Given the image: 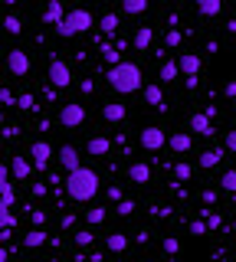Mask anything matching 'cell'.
Masks as SVG:
<instances>
[{
    "label": "cell",
    "mask_w": 236,
    "mask_h": 262,
    "mask_svg": "<svg viewBox=\"0 0 236 262\" xmlns=\"http://www.w3.org/2000/svg\"><path fill=\"white\" fill-rule=\"evenodd\" d=\"M174 177H177V180H190V177H194V167H190V164H187V161L174 164Z\"/></svg>",
    "instance_id": "cell-27"
},
{
    "label": "cell",
    "mask_w": 236,
    "mask_h": 262,
    "mask_svg": "<svg viewBox=\"0 0 236 262\" xmlns=\"http://www.w3.org/2000/svg\"><path fill=\"white\" fill-rule=\"evenodd\" d=\"M0 4H7V7H13V4H17V0H0Z\"/></svg>",
    "instance_id": "cell-51"
},
{
    "label": "cell",
    "mask_w": 236,
    "mask_h": 262,
    "mask_svg": "<svg viewBox=\"0 0 236 262\" xmlns=\"http://www.w3.org/2000/svg\"><path fill=\"white\" fill-rule=\"evenodd\" d=\"M76 243L79 246H92V229H79V233H76Z\"/></svg>",
    "instance_id": "cell-35"
},
{
    "label": "cell",
    "mask_w": 236,
    "mask_h": 262,
    "mask_svg": "<svg viewBox=\"0 0 236 262\" xmlns=\"http://www.w3.org/2000/svg\"><path fill=\"white\" fill-rule=\"evenodd\" d=\"M177 43H181V33H177V30H167V46H177Z\"/></svg>",
    "instance_id": "cell-44"
},
{
    "label": "cell",
    "mask_w": 236,
    "mask_h": 262,
    "mask_svg": "<svg viewBox=\"0 0 236 262\" xmlns=\"http://www.w3.org/2000/svg\"><path fill=\"white\" fill-rule=\"evenodd\" d=\"M190 233L194 236H203V233H207V220H194V223H190Z\"/></svg>",
    "instance_id": "cell-36"
},
{
    "label": "cell",
    "mask_w": 236,
    "mask_h": 262,
    "mask_svg": "<svg viewBox=\"0 0 236 262\" xmlns=\"http://www.w3.org/2000/svg\"><path fill=\"white\" fill-rule=\"evenodd\" d=\"M128 177H132L135 184H148V180H151V167L144 161H135L132 167H128Z\"/></svg>",
    "instance_id": "cell-11"
},
{
    "label": "cell",
    "mask_w": 236,
    "mask_h": 262,
    "mask_svg": "<svg viewBox=\"0 0 236 262\" xmlns=\"http://www.w3.org/2000/svg\"><path fill=\"white\" fill-rule=\"evenodd\" d=\"M4 187H10V167L0 164V190H4Z\"/></svg>",
    "instance_id": "cell-37"
},
{
    "label": "cell",
    "mask_w": 236,
    "mask_h": 262,
    "mask_svg": "<svg viewBox=\"0 0 236 262\" xmlns=\"http://www.w3.org/2000/svg\"><path fill=\"white\" fill-rule=\"evenodd\" d=\"M109 85L115 89L118 95H132V92H138V89L144 85V76H141V69H138L135 62H118V66L109 69Z\"/></svg>",
    "instance_id": "cell-2"
},
{
    "label": "cell",
    "mask_w": 236,
    "mask_h": 262,
    "mask_svg": "<svg viewBox=\"0 0 236 262\" xmlns=\"http://www.w3.org/2000/svg\"><path fill=\"white\" fill-rule=\"evenodd\" d=\"M0 262H10V256H7V249L0 246Z\"/></svg>",
    "instance_id": "cell-49"
},
{
    "label": "cell",
    "mask_w": 236,
    "mask_h": 262,
    "mask_svg": "<svg viewBox=\"0 0 236 262\" xmlns=\"http://www.w3.org/2000/svg\"><path fill=\"white\" fill-rule=\"evenodd\" d=\"M0 105H17V98H13L10 89H0Z\"/></svg>",
    "instance_id": "cell-39"
},
{
    "label": "cell",
    "mask_w": 236,
    "mask_h": 262,
    "mask_svg": "<svg viewBox=\"0 0 236 262\" xmlns=\"http://www.w3.org/2000/svg\"><path fill=\"white\" fill-rule=\"evenodd\" d=\"M102 56H105V62H109V66H118L121 62V53H118L115 46H109V43H102Z\"/></svg>",
    "instance_id": "cell-26"
},
{
    "label": "cell",
    "mask_w": 236,
    "mask_h": 262,
    "mask_svg": "<svg viewBox=\"0 0 236 262\" xmlns=\"http://www.w3.org/2000/svg\"><path fill=\"white\" fill-rule=\"evenodd\" d=\"M102 115H105V121H125L128 108H125V105H118V102H109V105L102 108Z\"/></svg>",
    "instance_id": "cell-17"
},
{
    "label": "cell",
    "mask_w": 236,
    "mask_h": 262,
    "mask_svg": "<svg viewBox=\"0 0 236 262\" xmlns=\"http://www.w3.org/2000/svg\"><path fill=\"white\" fill-rule=\"evenodd\" d=\"M46 76H50V82H53V89H69L72 85V69L62 59H53L50 62V72H46Z\"/></svg>",
    "instance_id": "cell-4"
},
{
    "label": "cell",
    "mask_w": 236,
    "mask_h": 262,
    "mask_svg": "<svg viewBox=\"0 0 236 262\" xmlns=\"http://www.w3.org/2000/svg\"><path fill=\"white\" fill-rule=\"evenodd\" d=\"M17 108H23V112H33L36 105H33V95H20L17 98Z\"/></svg>",
    "instance_id": "cell-34"
},
{
    "label": "cell",
    "mask_w": 236,
    "mask_h": 262,
    "mask_svg": "<svg viewBox=\"0 0 236 262\" xmlns=\"http://www.w3.org/2000/svg\"><path fill=\"white\" fill-rule=\"evenodd\" d=\"M233 105H236V95H233Z\"/></svg>",
    "instance_id": "cell-53"
},
{
    "label": "cell",
    "mask_w": 236,
    "mask_h": 262,
    "mask_svg": "<svg viewBox=\"0 0 236 262\" xmlns=\"http://www.w3.org/2000/svg\"><path fill=\"white\" fill-rule=\"evenodd\" d=\"M118 213H121V216H132V213H135V203L132 200H121L118 203Z\"/></svg>",
    "instance_id": "cell-40"
},
{
    "label": "cell",
    "mask_w": 236,
    "mask_h": 262,
    "mask_svg": "<svg viewBox=\"0 0 236 262\" xmlns=\"http://www.w3.org/2000/svg\"><path fill=\"white\" fill-rule=\"evenodd\" d=\"M105 246H109L112 252H125L128 249V236L125 233H109L105 236Z\"/></svg>",
    "instance_id": "cell-21"
},
{
    "label": "cell",
    "mask_w": 236,
    "mask_h": 262,
    "mask_svg": "<svg viewBox=\"0 0 236 262\" xmlns=\"http://www.w3.org/2000/svg\"><path fill=\"white\" fill-rule=\"evenodd\" d=\"M177 249H181V243H177L174 236H167V239H164V252H167V256H174Z\"/></svg>",
    "instance_id": "cell-38"
},
{
    "label": "cell",
    "mask_w": 236,
    "mask_h": 262,
    "mask_svg": "<svg viewBox=\"0 0 236 262\" xmlns=\"http://www.w3.org/2000/svg\"><path fill=\"white\" fill-rule=\"evenodd\" d=\"M190 135H170V151H190Z\"/></svg>",
    "instance_id": "cell-24"
},
{
    "label": "cell",
    "mask_w": 236,
    "mask_h": 262,
    "mask_svg": "<svg viewBox=\"0 0 236 262\" xmlns=\"http://www.w3.org/2000/svg\"><path fill=\"white\" fill-rule=\"evenodd\" d=\"M190 128L197 131V135H213V125H210V118L203 112H194V118H190Z\"/></svg>",
    "instance_id": "cell-16"
},
{
    "label": "cell",
    "mask_w": 236,
    "mask_h": 262,
    "mask_svg": "<svg viewBox=\"0 0 236 262\" xmlns=\"http://www.w3.org/2000/svg\"><path fill=\"white\" fill-rule=\"evenodd\" d=\"M13 200H17V193H13V184H10V187H4V190H0V207L10 210V207H13Z\"/></svg>",
    "instance_id": "cell-29"
},
{
    "label": "cell",
    "mask_w": 236,
    "mask_h": 262,
    "mask_svg": "<svg viewBox=\"0 0 236 262\" xmlns=\"http://www.w3.org/2000/svg\"><path fill=\"white\" fill-rule=\"evenodd\" d=\"M197 10L203 16H220L223 13V0H197Z\"/></svg>",
    "instance_id": "cell-20"
},
{
    "label": "cell",
    "mask_w": 236,
    "mask_h": 262,
    "mask_svg": "<svg viewBox=\"0 0 236 262\" xmlns=\"http://www.w3.org/2000/svg\"><path fill=\"white\" fill-rule=\"evenodd\" d=\"M223 95H226V98H233V95H236V79H233V82H226V85H223Z\"/></svg>",
    "instance_id": "cell-45"
},
{
    "label": "cell",
    "mask_w": 236,
    "mask_h": 262,
    "mask_svg": "<svg viewBox=\"0 0 236 262\" xmlns=\"http://www.w3.org/2000/svg\"><path fill=\"white\" fill-rule=\"evenodd\" d=\"M85 30H92V13L89 10H72L56 23V33H59L62 39H72V36H79V33H85Z\"/></svg>",
    "instance_id": "cell-3"
},
{
    "label": "cell",
    "mask_w": 236,
    "mask_h": 262,
    "mask_svg": "<svg viewBox=\"0 0 236 262\" xmlns=\"http://www.w3.org/2000/svg\"><path fill=\"white\" fill-rule=\"evenodd\" d=\"M177 69H181L184 76H197V72H200V56H197V53H181Z\"/></svg>",
    "instance_id": "cell-9"
},
{
    "label": "cell",
    "mask_w": 236,
    "mask_h": 262,
    "mask_svg": "<svg viewBox=\"0 0 236 262\" xmlns=\"http://www.w3.org/2000/svg\"><path fill=\"white\" fill-rule=\"evenodd\" d=\"M85 220H89V226H99V223H105V210H102V207L89 210V213H85Z\"/></svg>",
    "instance_id": "cell-30"
},
{
    "label": "cell",
    "mask_w": 236,
    "mask_h": 262,
    "mask_svg": "<svg viewBox=\"0 0 236 262\" xmlns=\"http://www.w3.org/2000/svg\"><path fill=\"white\" fill-rule=\"evenodd\" d=\"M109 151H112L109 138H89V154H92V158H105Z\"/></svg>",
    "instance_id": "cell-15"
},
{
    "label": "cell",
    "mask_w": 236,
    "mask_h": 262,
    "mask_svg": "<svg viewBox=\"0 0 236 262\" xmlns=\"http://www.w3.org/2000/svg\"><path fill=\"white\" fill-rule=\"evenodd\" d=\"M220 158H223V147H210V151H203V154H200V167H203V170L217 167Z\"/></svg>",
    "instance_id": "cell-19"
},
{
    "label": "cell",
    "mask_w": 236,
    "mask_h": 262,
    "mask_svg": "<svg viewBox=\"0 0 236 262\" xmlns=\"http://www.w3.org/2000/svg\"><path fill=\"white\" fill-rule=\"evenodd\" d=\"M66 193L72 200H79V203L92 200V196L99 193V174H95L92 167H82V164H79V167L69 170V177H66Z\"/></svg>",
    "instance_id": "cell-1"
},
{
    "label": "cell",
    "mask_w": 236,
    "mask_h": 262,
    "mask_svg": "<svg viewBox=\"0 0 236 262\" xmlns=\"http://www.w3.org/2000/svg\"><path fill=\"white\" fill-rule=\"evenodd\" d=\"M167 262H177V259H174V256H170V259H167Z\"/></svg>",
    "instance_id": "cell-52"
},
{
    "label": "cell",
    "mask_w": 236,
    "mask_h": 262,
    "mask_svg": "<svg viewBox=\"0 0 236 262\" xmlns=\"http://www.w3.org/2000/svg\"><path fill=\"white\" fill-rule=\"evenodd\" d=\"M109 196L112 200H121V187H109Z\"/></svg>",
    "instance_id": "cell-48"
},
{
    "label": "cell",
    "mask_w": 236,
    "mask_h": 262,
    "mask_svg": "<svg viewBox=\"0 0 236 262\" xmlns=\"http://www.w3.org/2000/svg\"><path fill=\"white\" fill-rule=\"evenodd\" d=\"M226 30H230V33H236V20H230V23H226Z\"/></svg>",
    "instance_id": "cell-50"
},
{
    "label": "cell",
    "mask_w": 236,
    "mask_h": 262,
    "mask_svg": "<svg viewBox=\"0 0 236 262\" xmlns=\"http://www.w3.org/2000/svg\"><path fill=\"white\" fill-rule=\"evenodd\" d=\"M144 102L154 105V108H164V92H161V85H144Z\"/></svg>",
    "instance_id": "cell-18"
},
{
    "label": "cell",
    "mask_w": 236,
    "mask_h": 262,
    "mask_svg": "<svg viewBox=\"0 0 236 262\" xmlns=\"http://www.w3.org/2000/svg\"><path fill=\"white\" fill-rule=\"evenodd\" d=\"M0 144H4V138H0Z\"/></svg>",
    "instance_id": "cell-55"
},
{
    "label": "cell",
    "mask_w": 236,
    "mask_h": 262,
    "mask_svg": "<svg viewBox=\"0 0 236 262\" xmlns=\"http://www.w3.org/2000/svg\"><path fill=\"white\" fill-rule=\"evenodd\" d=\"M4 30H7V33H13V36H17V33L23 30V23L17 20V16H7V20H4Z\"/></svg>",
    "instance_id": "cell-33"
},
{
    "label": "cell",
    "mask_w": 236,
    "mask_h": 262,
    "mask_svg": "<svg viewBox=\"0 0 236 262\" xmlns=\"http://www.w3.org/2000/svg\"><path fill=\"white\" fill-rule=\"evenodd\" d=\"M177 76H181L177 62H161V82H174Z\"/></svg>",
    "instance_id": "cell-25"
},
{
    "label": "cell",
    "mask_w": 236,
    "mask_h": 262,
    "mask_svg": "<svg viewBox=\"0 0 236 262\" xmlns=\"http://www.w3.org/2000/svg\"><path fill=\"white\" fill-rule=\"evenodd\" d=\"M220 223H223V220H220L217 213H210V216H207V229H220Z\"/></svg>",
    "instance_id": "cell-43"
},
{
    "label": "cell",
    "mask_w": 236,
    "mask_h": 262,
    "mask_svg": "<svg viewBox=\"0 0 236 262\" xmlns=\"http://www.w3.org/2000/svg\"><path fill=\"white\" fill-rule=\"evenodd\" d=\"M62 16H66V13H62V4H59V0H50V7L43 10V23H46V27H56Z\"/></svg>",
    "instance_id": "cell-12"
},
{
    "label": "cell",
    "mask_w": 236,
    "mask_h": 262,
    "mask_svg": "<svg viewBox=\"0 0 236 262\" xmlns=\"http://www.w3.org/2000/svg\"><path fill=\"white\" fill-rule=\"evenodd\" d=\"M10 170H13V177H17V180H27V177H30V170H33V164H30L27 158H17V154H13Z\"/></svg>",
    "instance_id": "cell-14"
},
{
    "label": "cell",
    "mask_w": 236,
    "mask_h": 262,
    "mask_svg": "<svg viewBox=\"0 0 236 262\" xmlns=\"http://www.w3.org/2000/svg\"><path fill=\"white\" fill-rule=\"evenodd\" d=\"M43 243H46L43 226H39V229H30V233L23 236V246H30V249H36V246H43Z\"/></svg>",
    "instance_id": "cell-23"
},
{
    "label": "cell",
    "mask_w": 236,
    "mask_h": 262,
    "mask_svg": "<svg viewBox=\"0 0 236 262\" xmlns=\"http://www.w3.org/2000/svg\"><path fill=\"white\" fill-rule=\"evenodd\" d=\"M99 27H102V33H105V36H118V16H115V13H105Z\"/></svg>",
    "instance_id": "cell-22"
},
{
    "label": "cell",
    "mask_w": 236,
    "mask_h": 262,
    "mask_svg": "<svg viewBox=\"0 0 236 262\" xmlns=\"http://www.w3.org/2000/svg\"><path fill=\"white\" fill-rule=\"evenodd\" d=\"M223 144H226V151H233V154H236V128H233V131H226V141H223Z\"/></svg>",
    "instance_id": "cell-41"
},
{
    "label": "cell",
    "mask_w": 236,
    "mask_h": 262,
    "mask_svg": "<svg viewBox=\"0 0 236 262\" xmlns=\"http://www.w3.org/2000/svg\"><path fill=\"white\" fill-rule=\"evenodd\" d=\"M30 220H33L36 226H43V223H46V213H43V210H33V213H30Z\"/></svg>",
    "instance_id": "cell-42"
},
{
    "label": "cell",
    "mask_w": 236,
    "mask_h": 262,
    "mask_svg": "<svg viewBox=\"0 0 236 262\" xmlns=\"http://www.w3.org/2000/svg\"><path fill=\"white\" fill-rule=\"evenodd\" d=\"M59 121H62V128H79L85 121V108H82V105H76V102L62 105V108H59Z\"/></svg>",
    "instance_id": "cell-7"
},
{
    "label": "cell",
    "mask_w": 236,
    "mask_h": 262,
    "mask_svg": "<svg viewBox=\"0 0 236 262\" xmlns=\"http://www.w3.org/2000/svg\"><path fill=\"white\" fill-rule=\"evenodd\" d=\"M167 144V135H164V128H158V125H148L141 131V147L144 151H161V147Z\"/></svg>",
    "instance_id": "cell-6"
},
{
    "label": "cell",
    "mask_w": 236,
    "mask_h": 262,
    "mask_svg": "<svg viewBox=\"0 0 236 262\" xmlns=\"http://www.w3.org/2000/svg\"><path fill=\"white\" fill-rule=\"evenodd\" d=\"M220 184H223V190L236 193V170H226V174H223V180H220Z\"/></svg>",
    "instance_id": "cell-32"
},
{
    "label": "cell",
    "mask_w": 236,
    "mask_h": 262,
    "mask_svg": "<svg viewBox=\"0 0 236 262\" xmlns=\"http://www.w3.org/2000/svg\"><path fill=\"white\" fill-rule=\"evenodd\" d=\"M59 161H62V167H66V170H76L79 167V151L72 144H62L59 147Z\"/></svg>",
    "instance_id": "cell-13"
},
{
    "label": "cell",
    "mask_w": 236,
    "mask_h": 262,
    "mask_svg": "<svg viewBox=\"0 0 236 262\" xmlns=\"http://www.w3.org/2000/svg\"><path fill=\"white\" fill-rule=\"evenodd\" d=\"M13 223H17V216H13L7 207H0V229H10Z\"/></svg>",
    "instance_id": "cell-31"
},
{
    "label": "cell",
    "mask_w": 236,
    "mask_h": 262,
    "mask_svg": "<svg viewBox=\"0 0 236 262\" xmlns=\"http://www.w3.org/2000/svg\"><path fill=\"white\" fill-rule=\"evenodd\" d=\"M62 226H66V229L76 226V216H72V213H66V216H62Z\"/></svg>",
    "instance_id": "cell-47"
},
{
    "label": "cell",
    "mask_w": 236,
    "mask_h": 262,
    "mask_svg": "<svg viewBox=\"0 0 236 262\" xmlns=\"http://www.w3.org/2000/svg\"><path fill=\"white\" fill-rule=\"evenodd\" d=\"M50 154H53V147H50V144H46V141H36L33 147H30V158H33V167L46 170V164H50Z\"/></svg>",
    "instance_id": "cell-8"
},
{
    "label": "cell",
    "mask_w": 236,
    "mask_h": 262,
    "mask_svg": "<svg viewBox=\"0 0 236 262\" xmlns=\"http://www.w3.org/2000/svg\"><path fill=\"white\" fill-rule=\"evenodd\" d=\"M115 49H118V53H125V49H128V39H121V36H115Z\"/></svg>",
    "instance_id": "cell-46"
},
{
    "label": "cell",
    "mask_w": 236,
    "mask_h": 262,
    "mask_svg": "<svg viewBox=\"0 0 236 262\" xmlns=\"http://www.w3.org/2000/svg\"><path fill=\"white\" fill-rule=\"evenodd\" d=\"M0 121H4V115H0Z\"/></svg>",
    "instance_id": "cell-54"
},
{
    "label": "cell",
    "mask_w": 236,
    "mask_h": 262,
    "mask_svg": "<svg viewBox=\"0 0 236 262\" xmlns=\"http://www.w3.org/2000/svg\"><path fill=\"white\" fill-rule=\"evenodd\" d=\"M7 69H10L13 79H23L30 72V56L23 53V49H10V53H7Z\"/></svg>",
    "instance_id": "cell-5"
},
{
    "label": "cell",
    "mask_w": 236,
    "mask_h": 262,
    "mask_svg": "<svg viewBox=\"0 0 236 262\" xmlns=\"http://www.w3.org/2000/svg\"><path fill=\"white\" fill-rule=\"evenodd\" d=\"M170 4H174V0H170Z\"/></svg>",
    "instance_id": "cell-56"
},
{
    "label": "cell",
    "mask_w": 236,
    "mask_h": 262,
    "mask_svg": "<svg viewBox=\"0 0 236 262\" xmlns=\"http://www.w3.org/2000/svg\"><path fill=\"white\" fill-rule=\"evenodd\" d=\"M121 7H125V13H144L148 10V0H125Z\"/></svg>",
    "instance_id": "cell-28"
},
{
    "label": "cell",
    "mask_w": 236,
    "mask_h": 262,
    "mask_svg": "<svg viewBox=\"0 0 236 262\" xmlns=\"http://www.w3.org/2000/svg\"><path fill=\"white\" fill-rule=\"evenodd\" d=\"M151 39H154V30H151V27H138V30H135V39H132V46L138 49V53H144V49L151 46Z\"/></svg>",
    "instance_id": "cell-10"
}]
</instances>
